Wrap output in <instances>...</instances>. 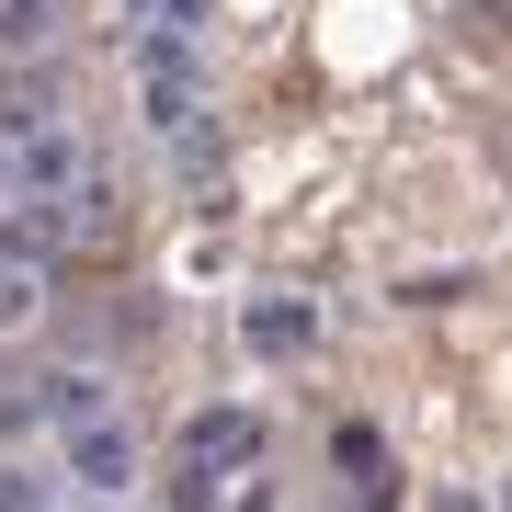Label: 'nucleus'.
<instances>
[{
  "label": "nucleus",
  "instance_id": "1",
  "mask_svg": "<svg viewBox=\"0 0 512 512\" xmlns=\"http://www.w3.org/2000/svg\"><path fill=\"white\" fill-rule=\"evenodd\" d=\"M80 467H92V490H126V444H114V433L80 444Z\"/></svg>",
  "mask_w": 512,
  "mask_h": 512
}]
</instances>
